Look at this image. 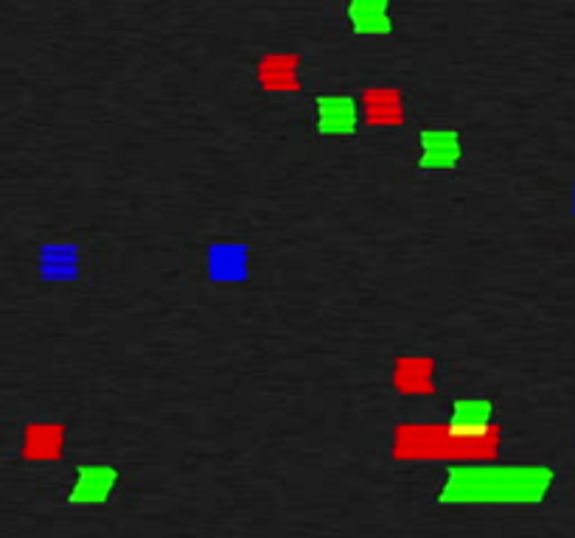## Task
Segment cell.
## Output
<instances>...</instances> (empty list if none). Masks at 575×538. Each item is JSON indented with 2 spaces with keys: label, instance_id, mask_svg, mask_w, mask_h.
<instances>
[{
  "label": "cell",
  "instance_id": "4",
  "mask_svg": "<svg viewBox=\"0 0 575 538\" xmlns=\"http://www.w3.org/2000/svg\"><path fill=\"white\" fill-rule=\"evenodd\" d=\"M317 113H320V129H326V132H348V129L354 127V121H357L354 101L343 99V96L320 99Z\"/></svg>",
  "mask_w": 575,
  "mask_h": 538
},
{
  "label": "cell",
  "instance_id": "3",
  "mask_svg": "<svg viewBox=\"0 0 575 538\" xmlns=\"http://www.w3.org/2000/svg\"><path fill=\"white\" fill-rule=\"evenodd\" d=\"M348 17L360 34H388L390 31L388 0H351Z\"/></svg>",
  "mask_w": 575,
  "mask_h": 538
},
{
  "label": "cell",
  "instance_id": "5",
  "mask_svg": "<svg viewBox=\"0 0 575 538\" xmlns=\"http://www.w3.org/2000/svg\"><path fill=\"white\" fill-rule=\"evenodd\" d=\"M396 384L404 393H430L432 362L427 359H402L396 370Z\"/></svg>",
  "mask_w": 575,
  "mask_h": 538
},
{
  "label": "cell",
  "instance_id": "1",
  "mask_svg": "<svg viewBox=\"0 0 575 538\" xmlns=\"http://www.w3.org/2000/svg\"><path fill=\"white\" fill-rule=\"evenodd\" d=\"M259 85L270 93H298L301 90V57L298 54H270L259 62Z\"/></svg>",
  "mask_w": 575,
  "mask_h": 538
},
{
  "label": "cell",
  "instance_id": "8",
  "mask_svg": "<svg viewBox=\"0 0 575 538\" xmlns=\"http://www.w3.org/2000/svg\"><path fill=\"white\" fill-rule=\"evenodd\" d=\"M110 485V477L104 471H82V480L73 488V499H90V496H101Z\"/></svg>",
  "mask_w": 575,
  "mask_h": 538
},
{
  "label": "cell",
  "instance_id": "6",
  "mask_svg": "<svg viewBox=\"0 0 575 538\" xmlns=\"http://www.w3.org/2000/svg\"><path fill=\"white\" fill-rule=\"evenodd\" d=\"M59 446H62L59 426H31L29 435H26V457H34V460L57 457Z\"/></svg>",
  "mask_w": 575,
  "mask_h": 538
},
{
  "label": "cell",
  "instance_id": "7",
  "mask_svg": "<svg viewBox=\"0 0 575 538\" xmlns=\"http://www.w3.org/2000/svg\"><path fill=\"white\" fill-rule=\"evenodd\" d=\"M424 155L430 160H438V163H446V157L458 155V141L452 132H427L424 135Z\"/></svg>",
  "mask_w": 575,
  "mask_h": 538
},
{
  "label": "cell",
  "instance_id": "2",
  "mask_svg": "<svg viewBox=\"0 0 575 538\" xmlns=\"http://www.w3.org/2000/svg\"><path fill=\"white\" fill-rule=\"evenodd\" d=\"M365 121L374 127H396L404 121V99L396 87H368L362 96Z\"/></svg>",
  "mask_w": 575,
  "mask_h": 538
}]
</instances>
